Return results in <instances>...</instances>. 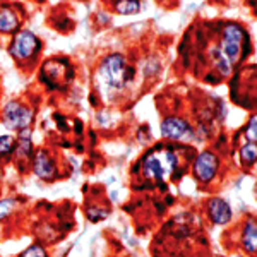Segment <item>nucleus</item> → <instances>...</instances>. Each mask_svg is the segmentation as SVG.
Segmentation results:
<instances>
[{
  "mask_svg": "<svg viewBox=\"0 0 257 257\" xmlns=\"http://www.w3.org/2000/svg\"><path fill=\"white\" fill-rule=\"evenodd\" d=\"M98 77L106 88L120 89L132 77V69L127 67V62L122 55H110L103 60L101 67L98 70Z\"/></svg>",
  "mask_w": 257,
  "mask_h": 257,
  "instance_id": "nucleus-2",
  "label": "nucleus"
},
{
  "mask_svg": "<svg viewBox=\"0 0 257 257\" xmlns=\"http://www.w3.org/2000/svg\"><path fill=\"white\" fill-rule=\"evenodd\" d=\"M14 148H16L14 138H11V136H2V138H0V158L12 153Z\"/></svg>",
  "mask_w": 257,
  "mask_h": 257,
  "instance_id": "nucleus-14",
  "label": "nucleus"
},
{
  "mask_svg": "<svg viewBox=\"0 0 257 257\" xmlns=\"http://www.w3.org/2000/svg\"><path fill=\"white\" fill-rule=\"evenodd\" d=\"M31 120H33V111L16 101L9 103L6 106V110H4V125L9 128L23 131V128H28Z\"/></svg>",
  "mask_w": 257,
  "mask_h": 257,
  "instance_id": "nucleus-4",
  "label": "nucleus"
},
{
  "mask_svg": "<svg viewBox=\"0 0 257 257\" xmlns=\"http://www.w3.org/2000/svg\"><path fill=\"white\" fill-rule=\"evenodd\" d=\"M18 28V16L9 7H0V31L9 33Z\"/></svg>",
  "mask_w": 257,
  "mask_h": 257,
  "instance_id": "nucleus-10",
  "label": "nucleus"
},
{
  "mask_svg": "<svg viewBox=\"0 0 257 257\" xmlns=\"http://www.w3.org/2000/svg\"><path fill=\"white\" fill-rule=\"evenodd\" d=\"M245 138L248 139V143H254L257 139V117H252L248 120V125L245 128Z\"/></svg>",
  "mask_w": 257,
  "mask_h": 257,
  "instance_id": "nucleus-15",
  "label": "nucleus"
},
{
  "mask_svg": "<svg viewBox=\"0 0 257 257\" xmlns=\"http://www.w3.org/2000/svg\"><path fill=\"white\" fill-rule=\"evenodd\" d=\"M209 214L216 225H225L231 218V209L228 206V202L219 197H214L209 201Z\"/></svg>",
  "mask_w": 257,
  "mask_h": 257,
  "instance_id": "nucleus-8",
  "label": "nucleus"
},
{
  "mask_svg": "<svg viewBox=\"0 0 257 257\" xmlns=\"http://www.w3.org/2000/svg\"><path fill=\"white\" fill-rule=\"evenodd\" d=\"M242 242H243V247H245L250 254H254L255 248H257V230H255V223L254 221H248L245 225Z\"/></svg>",
  "mask_w": 257,
  "mask_h": 257,
  "instance_id": "nucleus-11",
  "label": "nucleus"
},
{
  "mask_svg": "<svg viewBox=\"0 0 257 257\" xmlns=\"http://www.w3.org/2000/svg\"><path fill=\"white\" fill-rule=\"evenodd\" d=\"M21 257H47V252H45V248L41 245H33Z\"/></svg>",
  "mask_w": 257,
  "mask_h": 257,
  "instance_id": "nucleus-16",
  "label": "nucleus"
},
{
  "mask_svg": "<svg viewBox=\"0 0 257 257\" xmlns=\"http://www.w3.org/2000/svg\"><path fill=\"white\" fill-rule=\"evenodd\" d=\"M247 40L245 31L238 26V24H228L223 33V38L219 47L214 50L216 55V64L223 74H230L231 64L238 60L240 52H242V43Z\"/></svg>",
  "mask_w": 257,
  "mask_h": 257,
  "instance_id": "nucleus-1",
  "label": "nucleus"
},
{
  "mask_svg": "<svg viewBox=\"0 0 257 257\" xmlns=\"http://www.w3.org/2000/svg\"><path fill=\"white\" fill-rule=\"evenodd\" d=\"M35 173L40 178H45V180H50V178L55 177L57 170L53 161L50 160V156L45 151H40L35 158Z\"/></svg>",
  "mask_w": 257,
  "mask_h": 257,
  "instance_id": "nucleus-9",
  "label": "nucleus"
},
{
  "mask_svg": "<svg viewBox=\"0 0 257 257\" xmlns=\"http://www.w3.org/2000/svg\"><path fill=\"white\" fill-rule=\"evenodd\" d=\"M240 156H242V160L247 161V163H254L255 158H257L255 144L254 143H247L245 146L242 148V151H240Z\"/></svg>",
  "mask_w": 257,
  "mask_h": 257,
  "instance_id": "nucleus-13",
  "label": "nucleus"
},
{
  "mask_svg": "<svg viewBox=\"0 0 257 257\" xmlns=\"http://www.w3.org/2000/svg\"><path fill=\"white\" fill-rule=\"evenodd\" d=\"M141 11V4L139 0H120L117 4V12L120 14H138Z\"/></svg>",
  "mask_w": 257,
  "mask_h": 257,
  "instance_id": "nucleus-12",
  "label": "nucleus"
},
{
  "mask_svg": "<svg viewBox=\"0 0 257 257\" xmlns=\"http://www.w3.org/2000/svg\"><path fill=\"white\" fill-rule=\"evenodd\" d=\"M14 208V201L12 199H6V201H0V219L6 218L11 213V209Z\"/></svg>",
  "mask_w": 257,
  "mask_h": 257,
  "instance_id": "nucleus-17",
  "label": "nucleus"
},
{
  "mask_svg": "<svg viewBox=\"0 0 257 257\" xmlns=\"http://www.w3.org/2000/svg\"><path fill=\"white\" fill-rule=\"evenodd\" d=\"M189 132V125L185 120L178 117H170L161 123V134L168 139H180Z\"/></svg>",
  "mask_w": 257,
  "mask_h": 257,
  "instance_id": "nucleus-7",
  "label": "nucleus"
},
{
  "mask_svg": "<svg viewBox=\"0 0 257 257\" xmlns=\"http://www.w3.org/2000/svg\"><path fill=\"white\" fill-rule=\"evenodd\" d=\"M89 218L93 219V221H99V219L106 218V213H105V211L98 213V209H89Z\"/></svg>",
  "mask_w": 257,
  "mask_h": 257,
  "instance_id": "nucleus-18",
  "label": "nucleus"
},
{
  "mask_svg": "<svg viewBox=\"0 0 257 257\" xmlns=\"http://www.w3.org/2000/svg\"><path fill=\"white\" fill-rule=\"evenodd\" d=\"M218 170V158L209 151H204L197 156L194 163V173L201 182H211L213 177L216 175Z\"/></svg>",
  "mask_w": 257,
  "mask_h": 257,
  "instance_id": "nucleus-6",
  "label": "nucleus"
},
{
  "mask_svg": "<svg viewBox=\"0 0 257 257\" xmlns=\"http://www.w3.org/2000/svg\"><path fill=\"white\" fill-rule=\"evenodd\" d=\"M38 45H40V41L33 33L21 31L16 35V38L11 45V55L19 60L30 59V57L35 55L36 50H38Z\"/></svg>",
  "mask_w": 257,
  "mask_h": 257,
  "instance_id": "nucleus-5",
  "label": "nucleus"
},
{
  "mask_svg": "<svg viewBox=\"0 0 257 257\" xmlns=\"http://www.w3.org/2000/svg\"><path fill=\"white\" fill-rule=\"evenodd\" d=\"M143 168H144L146 177L155 178V180H165V178L175 172L177 156H175V153L168 151V149L155 151L144 158Z\"/></svg>",
  "mask_w": 257,
  "mask_h": 257,
  "instance_id": "nucleus-3",
  "label": "nucleus"
}]
</instances>
